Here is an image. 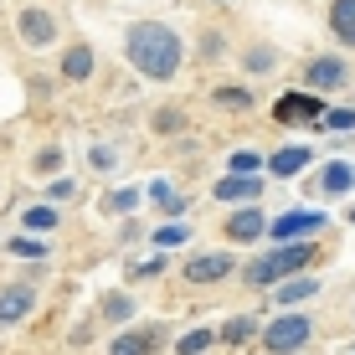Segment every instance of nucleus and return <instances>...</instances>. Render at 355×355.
Masks as SVG:
<instances>
[{"mask_svg": "<svg viewBox=\"0 0 355 355\" xmlns=\"http://www.w3.org/2000/svg\"><path fill=\"white\" fill-rule=\"evenodd\" d=\"M129 62L144 72V78H175L180 67V36L160 26V21H144V26L129 31Z\"/></svg>", "mask_w": 355, "mask_h": 355, "instance_id": "nucleus-1", "label": "nucleus"}, {"mask_svg": "<svg viewBox=\"0 0 355 355\" xmlns=\"http://www.w3.org/2000/svg\"><path fill=\"white\" fill-rule=\"evenodd\" d=\"M304 263H314V252H309V242H288V248H278V252H268L263 263H252L248 268V284H278V278H288V273H299Z\"/></svg>", "mask_w": 355, "mask_h": 355, "instance_id": "nucleus-2", "label": "nucleus"}, {"mask_svg": "<svg viewBox=\"0 0 355 355\" xmlns=\"http://www.w3.org/2000/svg\"><path fill=\"white\" fill-rule=\"evenodd\" d=\"M324 222H329V216H324V211H314V206H309V211H284L278 222H268V237H278V242H299V237H314V232H320Z\"/></svg>", "mask_w": 355, "mask_h": 355, "instance_id": "nucleus-3", "label": "nucleus"}, {"mask_svg": "<svg viewBox=\"0 0 355 355\" xmlns=\"http://www.w3.org/2000/svg\"><path fill=\"white\" fill-rule=\"evenodd\" d=\"M304 340H309V320H304V314H284V320L268 324L263 345H268V350H278V355H293V350L304 345Z\"/></svg>", "mask_w": 355, "mask_h": 355, "instance_id": "nucleus-4", "label": "nucleus"}, {"mask_svg": "<svg viewBox=\"0 0 355 355\" xmlns=\"http://www.w3.org/2000/svg\"><path fill=\"white\" fill-rule=\"evenodd\" d=\"M278 114V124H314V119H324V108H320V98H304V93H288L284 103L273 108Z\"/></svg>", "mask_w": 355, "mask_h": 355, "instance_id": "nucleus-5", "label": "nucleus"}, {"mask_svg": "<svg viewBox=\"0 0 355 355\" xmlns=\"http://www.w3.org/2000/svg\"><path fill=\"white\" fill-rule=\"evenodd\" d=\"M232 273V258L227 252H201V258L186 263V284H216V278Z\"/></svg>", "mask_w": 355, "mask_h": 355, "instance_id": "nucleus-6", "label": "nucleus"}, {"mask_svg": "<svg viewBox=\"0 0 355 355\" xmlns=\"http://www.w3.org/2000/svg\"><path fill=\"white\" fill-rule=\"evenodd\" d=\"M252 196H263V180L252 170H232L227 180H216V201H252Z\"/></svg>", "mask_w": 355, "mask_h": 355, "instance_id": "nucleus-7", "label": "nucleus"}, {"mask_svg": "<svg viewBox=\"0 0 355 355\" xmlns=\"http://www.w3.org/2000/svg\"><path fill=\"white\" fill-rule=\"evenodd\" d=\"M16 26H21V42H31V46H46L57 36V21L46 16V10H21Z\"/></svg>", "mask_w": 355, "mask_h": 355, "instance_id": "nucleus-8", "label": "nucleus"}, {"mask_svg": "<svg viewBox=\"0 0 355 355\" xmlns=\"http://www.w3.org/2000/svg\"><path fill=\"white\" fill-rule=\"evenodd\" d=\"M304 83H309V88H340V83H345V62H340V57H314L309 72H304Z\"/></svg>", "mask_w": 355, "mask_h": 355, "instance_id": "nucleus-9", "label": "nucleus"}, {"mask_svg": "<svg viewBox=\"0 0 355 355\" xmlns=\"http://www.w3.org/2000/svg\"><path fill=\"white\" fill-rule=\"evenodd\" d=\"M268 232V222H263V211H252V206H242L237 216H227V237H237V242H258Z\"/></svg>", "mask_w": 355, "mask_h": 355, "instance_id": "nucleus-10", "label": "nucleus"}, {"mask_svg": "<svg viewBox=\"0 0 355 355\" xmlns=\"http://www.w3.org/2000/svg\"><path fill=\"white\" fill-rule=\"evenodd\" d=\"M31 314V288H0V324H16Z\"/></svg>", "mask_w": 355, "mask_h": 355, "instance_id": "nucleus-11", "label": "nucleus"}, {"mask_svg": "<svg viewBox=\"0 0 355 355\" xmlns=\"http://www.w3.org/2000/svg\"><path fill=\"white\" fill-rule=\"evenodd\" d=\"M155 340H160L155 329H129V335H119V340H114V350H108V355H150V350H155Z\"/></svg>", "mask_w": 355, "mask_h": 355, "instance_id": "nucleus-12", "label": "nucleus"}, {"mask_svg": "<svg viewBox=\"0 0 355 355\" xmlns=\"http://www.w3.org/2000/svg\"><path fill=\"white\" fill-rule=\"evenodd\" d=\"M329 26H335L340 42L355 46V0H335V6H329Z\"/></svg>", "mask_w": 355, "mask_h": 355, "instance_id": "nucleus-13", "label": "nucleus"}, {"mask_svg": "<svg viewBox=\"0 0 355 355\" xmlns=\"http://www.w3.org/2000/svg\"><path fill=\"white\" fill-rule=\"evenodd\" d=\"M320 186H324L329 196H345V191L355 186V165H345V160H335V165H324V175H320Z\"/></svg>", "mask_w": 355, "mask_h": 355, "instance_id": "nucleus-14", "label": "nucleus"}, {"mask_svg": "<svg viewBox=\"0 0 355 355\" xmlns=\"http://www.w3.org/2000/svg\"><path fill=\"white\" fill-rule=\"evenodd\" d=\"M93 72V52L88 46H67V57H62V78L67 83H83Z\"/></svg>", "mask_w": 355, "mask_h": 355, "instance_id": "nucleus-15", "label": "nucleus"}, {"mask_svg": "<svg viewBox=\"0 0 355 355\" xmlns=\"http://www.w3.org/2000/svg\"><path fill=\"white\" fill-rule=\"evenodd\" d=\"M304 165H309V150H304V144H293V150H278L268 170H273V175H299Z\"/></svg>", "mask_w": 355, "mask_h": 355, "instance_id": "nucleus-16", "label": "nucleus"}, {"mask_svg": "<svg viewBox=\"0 0 355 355\" xmlns=\"http://www.w3.org/2000/svg\"><path fill=\"white\" fill-rule=\"evenodd\" d=\"M314 293H320V284H314V278H293V284H284L273 299H278V304H304V299H314Z\"/></svg>", "mask_w": 355, "mask_h": 355, "instance_id": "nucleus-17", "label": "nucleus"}, {"mask_svg": "<svg viewBox=\"0 0 355 355\" xmlns=\"http://www.w3.org/2000/svg\"><path fill=\"white\" fill-rule=\"evenodd\" d=\"M21 227H31V232H52V227H57V211H52V206H31V211L21 216Z\"/></svg>", "mask_w": 355, "mask_h": 355, "instance_id": "nucleus-18", "label": "nucleus"}, {"mask_svg": "<svg viewBox=\"0 0 355 355\" xmlns=\"http://www.w3.org/2000/svg\"><path fill=\"white\" fill-rule=\"evenodd\" d=\"M129 314H134L129 293H108V299H103V320H129Z\"/></svg>", "mask_w": 355, "mask_h": 355, "instance_id": "nucleus-19", "label": "nucleus"}, {"mask_svg": "<svg viewBox=\"0 0 355 355\" xmlns=\"http://www.w3.org/2000/svg\"><path fill=\"white\" fill-rule=\"evenodd\" d=\"M252 329H258L252 320H227L222 324V340H227V345H242V340H252Z\"/></svg>", "mask_w": 355, "mask_h": 355, "instance_id": "nucleus-20", "label": "nucleus"}, {"mask_svg": "<svg viewBox=\"0 0 355 355\" xmlns=\"http://www.w3.org/2000/svg\"><path fill=\"white\" fill-rule=\"evenodd\" d=\"M216 103H222V108H237V114H242V108L252 103V93H248V88H216Z\"/></svg>", "mask_w": 355, "mask_h": 355, "instance_id": "nucleus-21", "label": "nucleus"}, {"mask_svg": "<svg viewBox=\"0 0 355 355\" xmlns=\"http://www.w3.org/2000/svg\"><path fill=\"white\" fill-rule=\"evenodd\" d=\"M150 196H155V201L165 206V211H186V201H180V196L165 186V180H155V186H150Z\"/></svg>", "mask_w": 355, "mask_h": 355, "instance_id": "nucleus-22", "label": "nucleus"}, {"mask_svg": "<svg viewBox=\"0 0 355 355\" xmlns=\"http://www.w3.org/2000/svg\"><path fill=\"white\" fill-rule=\"evenodd\" d=\"M206 345H211V329H191V335H186V340H180V345H175V350H180V355H201Z\"/></svg>", "mask_w": 355, "mask_h": 355, "instance_id": "nucleus-23", "label": "nucleus"}, {"mask_svg": "<svg viewBox=\"0 0 355 355\" xmlns=\"http://www.w3.org/2000/svg\"><path fill=\"white\" fill-rule=\"evenodd\" d=\"M134 201H139V191H114V196H103V211H129Z\"/></svg>", "mask_w": 355, "mask_h": 355, "instance_id": "nucleus-24", "label": "nucleus"}, {"mask_svg": "<svg viewBox=\"0 0 355 355\" xmlns=\"http://www.w3.org/2000/svg\"><path fill=\"white\" fill-rule=\"evenodd\" d=\"M273 62H278V57L268 52V46H252V52H248V67L252 72H273Z\"/></svg>", "mask_w": 355, "mask_h": 355, "instance_id": "nucleus-25", "label": "nucleus"}, {"mask_svg": "<svg viewBox=\"0 0 355 355\" xmlns=\"http://www.w3.org/2000/svg\"><path fill=\"white\" fill-rule=\"evenodd\" d=\"M329 129H355V108H335V114H324Z\"/></svg>", "mask_w": 355, "mask_h": 355, "instance_id": "nucleus-26", "label": "nucleus"}, {"mask_svg": "<svg viewBox=\"0 0 355 355\" xmlns=\"http://www.w3.org/2000/svg\"><path fill=\"white\" fill-rule=\"evenodd\" d=\"M10 252H16V258H42V242H31V237H16V242H10Z\"/></svg>", "mask_w": 355, "mask_h": 355, "instance_id": "nucleus-27", "label": "nucleus"}, {"mask_svg": "<svg viewBox=\"0 0 355 355\" xmlns=\"http://www.w3.org/2000/svg\"><path fill=\"white\" fill-rule=\"evenodd\" d=\"M180 237H186V227H160V232H155V242H160V248H175Z\"/></svg>", "mask_w": 355, "mask_h": 355, "instance_id": "nucleus-28", "label": "nucleus"}, {"mask_svg": "<svg viewBox=\"0 0 355 355\" xmlns=\"http://www.w3.org/2000/svg\"><path fill=\"white\" fill-rule=\"evenodd\" d=\"M155 129H160V134H175V129H180V114H175V108H165V114L155 119Z\"/></svg>", "mask_w": 355, "mask_h": 355, "instance_id": "nucleus-29", "label": "nucleus"}, {"mask_svg": "<svg viewBox=\"0 0 355 355\" xmlns=\"http://www.w3.org/2000/svg\"><path fill=\"white\" fill-rule=\"evenodd\" d=\"M57 165H62V150H42L36 155V170H57Z\"/></svg>", "mask_w": 355, "mask_h": 355, "instance_id": "nucleus-30", "label": "nucleus"}, {"mask_svg": "<svg viewBox=\"0 0 355 355\" xmlns=\"http://www.w3.org/2000/svg\"><path fill=\"white\" fill-rule=\"evenodd\" d=\"M150 273H160V258H150V263H134V278H150Z\"/></svg>", "mask_w": 355, "mask_h": 355, "instance_id": "nucleus-31", "label": "nucleus"}, {"mask_svg": "<svg viewBox=\"0 0 355 355\" xmlns=\"http://www.w3.org/2000/svg\"><path fill=\"white\" fill-rule=\"evenodd\" d=\"M72 196V180H52V201H67Z\"/></svg>", "mask_w": 355, "mask_h": 355, "instance_id": "nucleus-32", "label": "nucleus"}, {"mask_svg": "<svg viewBox=\"0 0 355 355\" xmlns=\"http://www.w3.org/2000/svg\"><path fill=\"white\" fill-rule=\"evenodd\" d=\"M350 222H355V211H350Z\"/></svg>", "mask_w": 355, "mask_h": 355, "instance_id": "nucleus-33", "label": "nucleus"}, {"mask_svg": "<svg viewBox=\"0 0 355 355\" xmlns=\"http://www.w3.org/2000/svg\"><path fill=\"white\" fill-rule=\"evenodd\" d=\"M350 355H355V350H350Z\"/></svg>", "mask_w": 355, "mask_h": 355, "instance_id": "nucleus-34", "label": "nucleus"}]
</instances>
